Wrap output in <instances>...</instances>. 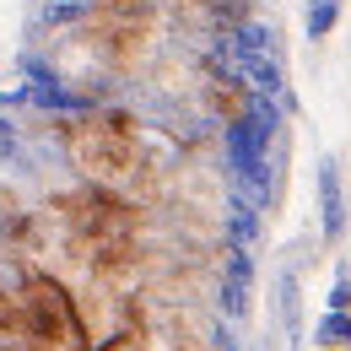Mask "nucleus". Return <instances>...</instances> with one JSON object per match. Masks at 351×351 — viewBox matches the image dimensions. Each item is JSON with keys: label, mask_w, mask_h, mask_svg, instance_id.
Returning a JSON list of instances; mask_svg holds the SVG:
<instances>
[{"label": "nucleus", "mask_w": 351, "mask_h": 351, "mask_svg": "<svg viewBox=\"0 0 351 351\" xmlns=\"http://www.w3.org/2000/svg\"><path fill=\"white\" fill-rule=\"evenodd\" d=\"M60 135L87 184L119 189L146 168V130L130 108H87L82 119H60Z\"/></svg>", "instance_id": "obj_1"}, {"label": "nucleus", "mask_w": 351, "mask_h": 351, "mask_svg": "<svg viewBox=\"0 0 351 351\" xmlns=\"http://www.w3.org/2000/svg\"><path fill=\"white\" fill-rule=\"evenodd\" d=\"M22 346L27 351H92V335L82 303L71 298L65 281H54L49 270H22Z\"/></svg>", "instance_id": "obj_2"}, {"label": "nucleus", "mask_w": 351, "mask_h": 351, "mask_svg": "<svg viewBox=\"0 0 351 351\" xmlns=\"http://www.w3.org/2000/svg\"><path fill=\"white\" fill-rule=\"evenodd\" d=\"M60 217H65V227H71V238H76L82 254H92L97 243H119V238L141 232V211H135L130 200H119L108 184H87V189L65 195L60 200Z\"/></svg>", "instance_id": "obj_3"}, {"label": "nucleus", "mask_w": 351, "mask_h": 351, "mask_svg": "<svg viewBox=\"0 0 351 351\" xmlns=\"http://www.w3.org/2000/svg\"><path fill=\"white\" fill-rule=\"evenodd\" d=\"M313 200H319V243L341 249L351 238V189H346V168L341 157H319V173H313Z\"/></svg>", "instance_id": "obj_4"}, {"label": "nucleus", "mask_w": 351, "mask_h": 351, "mask_svg": "<svg viewBox=\"0 0 351 351\" xmlns=\"http://www.w3.org/2000/svg\"><path fill=\"white\" fill-rule=\"evenodd\" d=\"M217 303H221V319H238V324L254 313V249H232L227 243Z\"/></svg>", "instance_id": "obj_5"}, {"label": "nucleus", "mask_w": 351, "mask_h": 351, "mask_svg": "<svg viewBox=\"0 0 351 351\" xmlns=\"http://www.w3.org/2000/svg\"><path fill=\"white\" fill-rule=\"evenodd\" d=\"M260 232H265V206L238 189L232 206H227V243L232 249H260Z\"/></svg>", "instance_id": "obj_6"}, {"label": "nucleus", "mask_w": 351, "mask_h": 351, "mask_svg": "<svg viewBox=\"0 0 351 351\" xmlns=\"http://www.w3.org/2000/svg\"><path fill=\"white\" fill-rule=\"evenodd\" d=\"M270 308H276V324H281L292 341H303V281H298V270H281V276H276Z\"/></svg>", "instance_id": "obj_7"}, {"label": "nucleus", "mask_w": 351, "mask_h": 351, "mask_svg": "<svg viewBox=\"0 0 351 351\" xmlns=\"http://www.w3.org/2000/svg\"><path fill=\"white\" fill-rule=\"evenodd\" d=\"M308 341H313V351H351V313H335V308H324V313L313 319Z\"/></svg>", "instance_id": "obj_8"}, {"label": "nucleus", "mask_w": 351, "mask_h": 351, "mask_svg": "<svg viewBox=\"0 0 351 351\" xmlns=\"http://www.w3.org/2000/svg\"><path fill=\"white\" fill-rule=\"evenodd\" d=\"M341 16H346V0H308L303 5V38H313V44L335 38Z\"/></svg>", "instance_id": "obj_9"}, {"label": "nucleus", "mask_w": 351, "mask_h": 351, "mask_svg": "<svg viewBox=\"0 0 351 351\" xmlns=\"http://www.w3.org/2000/svg\"><path fill=\"white\" fill-rule=\"evenodd\" d=\"M22 346V292L0 287V351Z\"/></svg>", "instance_id": "obj_10"}, {"label": "nucleus", "mask_w": 351, "mask_h": 351, "mask_svg": "<svg viewBox=\"0 0 351 351\" xmlns=\"http://www.w3.org/2000/svg\"><path fill=\"white\" fill-rule=\"evenodd\" d=\"M324 308L351 313V265L346 260H335V281H330V292H324Z\"/></svg>", "instance_id": "obj_11"}, {"label": "nucleus", "mask_w": 351, "mask_h": 351, "mask_svg": "<svg viewBox=\"0 0 351 351\" xmlns=\"http://www.w3.org/2000/svg\"><path fill=\"white\" fill-rule=\"evenodd\" d=\"M97 5H103V11H119V16H146V22H152V5H157V0H97Z\"/></svg>", "instance_id": "obj_12"}, {"label": "nucleus", "mask_w": 351, "mask_h": 351, "mask_svg": "<svg viewBox=\"0 0 351 351\" xmlns=\"http://www.w3.org/2000/svg\"><path fill=\"white\" fill-rule=\"evenodd\" d=\"M16 146H22V135H16V125L0 114V162H11V157H16Z\"/></svg>", "instance_id": "obj_13"}, {"label": "nucleus", "mask_w": 351, "mask_h": 351, "mask_svg": "<svg viewBox=\"0 0 351 351\" xmlns=\"http://www.w3.org/2000/svg\"><path fill=\"white\" fill-rule=\"evenodd\" d=\"M217 351H238V346H232V341H227V335H217Z\"/></svg>", "instance_id": "obj_14"}, {"label": "nucleus", "mask_w": 351, "mask_h": 351, "mask_svg": "<svg viewBox=\"0 0 351 351\" xmlns=\"http://www.w3.org/2000/svg\"><path fill=\"white\" fill-rule=\"evenodd\" d=\"M38 5H44V0H38Z\"/></svg>", "instance_id": "obj_15"}]
</instances>
